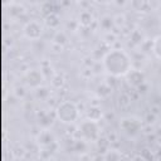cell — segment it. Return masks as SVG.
Returning a JSON list of instances; mask_svg holds the SVG:
<instances>
[{
	"label": "cell",
	"instance_id": "30bf717a",
	"mask_svg": "<svg viewBox=\"0 0 161 161\" xmlns=\"http://www.w3.org/2000/svg\"><path fill=\"white\" fill-rule=\"evenodd\" d=\"M93 23V15L89 10H83L79 14V24L83 26H89Z\"/></svg>",
	"mask_w": 161,
	"mask_h": 161
},
{
	"label": "cell",
	"instance_id": "52a82bcc",
	"mask_svg": "<svg viewBox=\"0 0 161 161\" xmlns=\"http://www.w3.org/2000/svg\"><path fill=\"white\" fill-rule=\"evenodd\" d=\"M126 77H127L128 84H131L132 87L138 88L145 83V74L138 69H131Z\"/></svg>",
	"mask_w": 161,
	"mask_h": 161
},
{
	"label": "cell",
	"instance_id": "4fadbf2b",
	"mask_svg": "<svg viewBox=\"0 0 161 161\" xmlns=\"http://www.w3.org/2000/svg\"><path fill=\"white\" fill-rule=\"evenodd\" d=\"M104 161H121V153L117 150H108L103 156Z\"/></svg>",
	"mask_w": 161,
	"mask_h": 161
},
{
	"label": "cell",
	"instance_id": "d6986e66",
	"mask_svg": "<svg viewBox=\"0 0 161 161\" xmlns=\"http://www.w3.org/2000/svg\"><path fill=\"white\" fill-rule=\"evenodd\" d=\"M126 161H136V160H133V158H128V160H126Z\"/></svg>",
	"mask_w": 161,
	"mask_h": 161
},
{
	"label": "cell",
	"instance_id": "ba28073f",
	"mask_svg": "<svg viewBox=\"0 0 161 161\" xmlns=\"http://www.w3.org/2000/svg\"><path fill=\"white\" fill-rule=\"evenodd\" d=\"M36 141H38V143H39L42 147H50V146L55 145V138H54L53 133H52L50 131H48V130L42 131V132L38 135Z\"/></svg>",
	"mask_w": 161,
	"mask_h": 161
},
{
	"label": "cell",
	"instance_id": "8992f818",
	"mask_svg": "<svg viewBox=\"0 0 161 161\" xmlns=\"http://www.w3.org/2000/svg\"><path fill=\"white\" fill-rule=\"evenodd\" d=\"M25 82L31 88H39L44 82V73L39 69H29L25 73Z\"/></svg>",
	"mask_w": 161,
	"mask_h": 161
},
{
	"label": "cell",
	"instance_id": "7a4b0ae2",
	"mask_svg": "<svg viewBox=\"0 0 161 161\" xmlns=\"http://www.w3.org/2000/svg\"><path fill=\"white\" fill-rule=\"evenodd\" d=\"M78 116H79L78 107L72 101H63L58 103V106L55 107V117L62 123L65 125L74 123L78 119Z\"/></svg>",
	"mask_w": 161,
	"mask_h": 161
},
{
	"label": "cell",
	"instance_id": "9a60e30c",
	"mask_svg": "<svg viewBox=\"0 0 161 161\" xmlns=\"http://www.w3.org/2000/svg\"><path fill=\"white\" fill-rule=\"evenodd\" d=\"M67 40H68V38H67V35H65V33L64 31H57L55 34H54V36H53V42L55 43V44H58V45H64L65 43H67Z\"/></svg>",
	"mask_w": 161,
	"mask_h": 161
},
{
	"label": "cell",
	"instance_id": "ffe728a7",
	"mask_svg": "<svg viewBox=\"0 0 161 161\" xmlns=\"http://www.w3.org/2000/svg\"><path fill=\"white\" fill-rule=\"evenodd\" d=\"M47 161H55V160H52V158H49V160H47Z\"/></svg>",
	"mask_w": 161,
	"mask_h": 161
},
{
	"label": "cell",
	"instance_id": "2e32d148",
	"mask_svg": "<svg viewBox=\"0 0 161 161\" xmlns=\"http://www.w3.org/2000/svg\"><path fill=\"white\" fill-rule=\"evenodd\" d=\"M119 99H122V103H119L121 108H126V107H128L131 104V98L127 94H125V93L119 96Z\"/></svg>",
	"mask_w": 161,
	"mask_h": 161
},
{
	"label": "cell",
	"instance_id": "5bb4252c",
	"mask_svg": "<svg viewBox=\"0 0 161 161\" xmlns=\"http://www.w3.org/2000/svg\"><path fill=\"white\" fill-rule=\"evenodd\" d=\"M113 24H114V20H113V18H111L109 15H104V16H102V19L99 20V25H101V28L104 29V30H109Z\"/></svg>",
	"mask_w": 161,
	"mask_h": 161
},
{
	"label": "cell",
	"instance_id": "6da1fadb",
	"mask_svg": "<svg viewBox=\"0 0 161 161\" xmlns=\"http://www.w3.org/2000/svg\"><path fill=\"white\" fill-rule=\"evenodd\" d=\"M104 70L113 77L127 75L132 69L131 57L123 49H111L102 59Z\"/></svg>",
	"mask_w": 161,
	"mask_h": 161
},
{
	"label": "cell",
	"instance_id": "5b68a950",
	"mask_svg": "<svg viewBox=\"0 0 161 161\" xmlns=\"http://www.w3.org/2000/svg\"><path fill=\"white\" fill-rule=\"evenodd\" d=\"M23 33L28 39L36 40L43 34V25L38 20H29L25 23V25L23 28Z\"/></svg>",
	"mask_w": 161,
	"mask_h": 161
},
{
	"label": "cell",
	"instance_id": "ac0fdd59",
	"mask_svg": "<svg viewBox=\"0 0 161 161\" xmlns=\"http://www.w3.org/2000/svg\"><path fill=\"white\" fill-rule=\"evenodd\" d=\"M151 119H155V116H153V114H147V122H148V123L152 122Z\"/></svg>",
	"mask_w": 161,
	"mask_h": 161
},
{
	"label": "cell",
	"instance_id": "7c38bea8",
	"mask_svg": "<svg viewBox=\"0 0 161 161\" xmlns=\"http://www.w3.org/2000/svg\"><path fill=\"white\" fill-rule=\"evenodd\" d=\"M152 53L156 58L161 59V34L155 36L152 40Z\"/></svg>",
	"mask_w": 161,
	"mask_h": 161
},
{
	"label": "cell",
	"instance_id": "e0dca14e",
	"mask_svg": "<svg viewBox=\"0 0 161 161\" xmlns=\"http://www.w3.org/2000/svg\"><path fill=\"white\" fill-rule=\"evenodd\" d=\"M141 157L143 160H155V155H152L148 148H143L141 151Z\"/></svg>",
	"mask_w": 161,
	"mask_h": 161
},
{
	"label": "cell",
	"instance_id": "8fae6325",
	"mask_svg": "<svg viewBox=\"0 0 161 161\" xmlns=\"http://www.w3.org/2000/svg\"><path fill=\"white\" fill-rule=\"evenodd\" d=\"M101 117H102V111H101L99 107H97V106L89 107V109H88V112H87V118H88V119H92V121L98 122V121L101 119Z\"/></svg>",
	"mask_w": 161,
	"mask_h": 161
},
{
	"label": "cell",
	"instance_id": "9c48e42d",
	"mask_svg": "<svg viewBox=\"0 0 161 161\" xmlns=\"http://www.w3.org/2000/svg\"><path fill=\"white\" fill-rule=\"evenodd\" d=\"M44 23H45V25H47L48 28H50V29H57V28L60 25V18H59V15L54 11V13H50V14L45 15Z\"/></svg>",
	"mask_w": 161,
	"mask_h": 161
},
{
	"label": "cell",
	"instance_id": "3957f363",
	"mask_svg": "<svg viewBox=\"0 0 161 161\" xmlns=\"http://www.w3.org/2000/svg\"><path fill=\"white\" fill-rule=\"evenodd\" d=\"M78 130H79V133L80 136L86 140V141H91V142H96L99 140V126H98V122L96 121H92V119H83L79 126H78Z\"/></svg>",
	"mask_w": 161,
	"mask_h": 161
},
{
	"label": "cell",
	"instance_id": "277c9868",
	"mask_svg": "<svg viewBox=\"0 0 161 161\" xmlns=\"http://www.w3.org/2000/svg\"><path fill=\"white\" fill-rule=\"evenodd\" d=\"M119 128L128 136H136L141 131L142 123L135 117H125L119 122Z\"/></svg>",
	"mask_w": 161,
	"mask_h": 161
}]
</instances>
